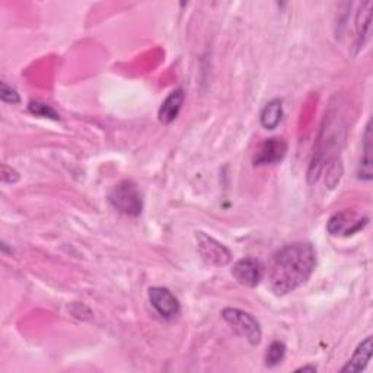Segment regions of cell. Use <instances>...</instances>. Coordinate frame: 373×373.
Here are the masks:
<instances>
[{
	"label": "cell",
	"instance_id": "1",
	"mask_svg": "<svg viewBox=\"0 0 373 373\" xmlns=\"http://www.w3.org/2000/svg\"><path fill=\"white\" fill-rule=\"evenodd\" d=\"M317 267V252L310 242H293L280 248L270 267V286L285 296L307 283Z\"/></svg>",
	"mask_w": 373,
	"mask_h": 373
},
{
	"label": "cell",
	"instance_id": "2",
	"mask_svg": "<svg viewBox=\"0 0 373 373\" xmlns=\"http://www.w3.org/2000/svg\"><path fill=\"white\" fill-rule=\"evenodd\" d=\"M108 200L117 212L130 218L140 216L143 210L142 194L138 185L130 180H124L116 184L108 194Z\"/></svg>",
	"mask_w": 373,
	"mask_h": 373
},
{
	"label": "cell",
	"instance_id": "3",
	"mask_svg": "<svg viewBox=\"0 0 373 373\" xmlns=\"http://www.w3.org/2000/svg\"><path fill=\"white\" fill-rule=\"evenodd\" d=\"M222 318L232 327V329L241 335L251 344L258 346L261 342V327L254 315L238 308H225L222 311Z\"/></svg>",
	"mask_w": 373,
	"mask_h": 373
},
{
	"label": "cell",
	"instance_id": "4",
	"mask_svg": "<svg viewBox=\"0 0 373 373\" xmlns=\"http://www.w3.org/2000/svg\"><path fill=\"white\" fill-rule=\"evenodd\" d=\"M195 241L198 254L208 265L225 267L232 261V252L206 232H195Z\"/></svg>",
	"mask_w": 373,
	"mask_h": 373
},
{
	"label": "cell",
	"instance_id": "5",
	"mask_svg": "<svg viewBox=\"0 0 373 373\" xmlns=\"http://www.w3.org/2000/svg\"><path fill=\"white\" fill-rule=\"evenodd\" d=\"M369 222L367 218H363L352 210H343L335 213L327 225V230L332 236H349L366 226Z\"/></svg>",
	"mask_w": 373,
	"mask_h": 373
},
{
	"label": "cell",
	"instance_id": "6",
	"mask_svg": "<svg viewBox=\"0 0 373 373\" xmlns=\"http://www.w3.org/2000/svg\"><path fill=\"white\" fill-rule=\"evenodd\" d=\"M149 300L155 311L163 320H175L181 312V305L178 299L173 295V292L166 287H150L149 289Z\"/></svg>",
	"mask_w": 373,
	"mask_h": 373
},
{
	"label": "cell",
	"instance_id": "7",
	"mask_svg": "<svg viewBox=\"0 0 373 373\" xmlns=\"http://www.w3.org/2000/svg\"><path fill=\"white\" fill-rule=\"evenodd\" d=\"M232 276L245 287H257L262 279V267L258 260L245 257L233 264Z\"/></svg>",
	"mask_w": 373,
	"mask_h": 373
},
{
	"label": "cell",
	"instance_id": "8",
	"mask_svg": "<svg viewBox=\"0 0 373 373\" xmlns=\"http://www.w3.org/2000/svg\"><path fill=\"white\" fill-rule=\"evenodd\" d=\"M287 153V143L283 139H267L264 140L255 155H254V165L255 166H267L276 165L285 159Z\"/></svg>",
	"mask_w": 373,
	"mask_h": 373
},
{
	"label": "cell",
	"instance_id": "9",
	"mask_svg": "<svg viewBox=\"0 0 373 373\" xmlns=\"http://www.w3.org/2000/svg\"><path fill=\"white\" fill-rule=\"evenodd\" d=\"M184 101H185V92L183 88H178L169 93L159 108V113H158L159 121L162 124L174 123L183 108Z\"/></svg>",
	"mask_w": 373,
	"mask_h": 373
},
{
	"label": "cell",
	"instance_id": "10",
	"mask_svg": "<svg viewBox=\"0 0 373 373\" xmlns=\"http://www.w3.org/2000/svg\"><path fill=\"white\" fill-rule=\"evenodd\" d=\"M372 350H373V342L372 337H366L364 340L357 346L350 360L346 363V366L342 369L343 373L349 372H362L366 369L372 359Z\"/></svg>",
	"mask_w": 373,
	"mask_h": 373
},
{
	"label": "cell",
	"instance_id": "11",
	"mask_svg": "<svg viewBox=\"0 0 373 373\" xmlns=\"http://www.w3.org/2000/svg\"><path fill=\"white\" fill-rule=\"evenodd\" d=\"M283 118V103L282 99H273L262 108L260 121L265 130H275Z\"/></svg>",
	"mask_w": 373,
	"mask_h": 373
},
{
	"label": "cell",
	"instance_id": "12",
	"mask_svg": "<svg viewBox=\"0 0 373 373\" xmlns=\"http://www.w3.org/2000/svg\"><path fill=\"white\" fill-rule=\"evenodd\" d=\"M370 8L372 4H363L360 6V11L356 18V28H357V46L363 47L364 43L369 39L370 34V22H372V15H370Z\"/></svg>",
	"mask_w": 373,
	"mask_h": 373
},
{
	"label": "cell",
	"instance_id": "13",
	"mask_svg": "<svg viewBox=\"0 0 373 373\" xmlns=\"http://www.w3.org/2000/svg\"><path fill=\"white\" fill-rule=\"evenodd\" d=\"M359 178L366 180V181L372 180V130H370V124H367L366 133H364L363 158L360 160Z\"/></svg>",
	"mask_w": 373,
	"mask_h": 373
},
{
	"label": "cell",
	"instance_id": "14",
	"mask_svg": "<svg viewBox=\"0 0 373 373\" xmlns=\"http://www.w3.org/2000/svg\"><path fill=\"white\" fill-rule=\"evenodd\" d=\"M286 356V346L282 342H273L270 344L267 354H265V366L276 367L279 366Z\"/></svg>",
	"mask_w": 373,
	"mask_h": 373
},
{
	"label": "cell",
	"instance_id": "15",
	"mask_svg": "<svg viewBox=\"0 0 373 373\" xmlns=\"http://www.w3.org/2000/svg\"><path fill=\"white\" fill-rule=\"evenodd\" d=\"M28 110L31 114L37 116V117H43V118H50L54 121L60 120V116L54 111V108H51L48 104L41 103V101H31Z\"/></svg>",
	"mask_w": 373,
	"mask_h": 373
},
{
	"label": "cell",
	"instance_id": "16",
	"mask_svg": "<svg viewBox=\"0 0 373 373\" xmlns=\"http://www.w3.org/2000/svg\"><path fill=\"white\" fill-rule=\"evenodd\" d=\"M0 99L4 101L6 104H19L21 98L19 93L16 92L15 88L8 85L5 81L0 83Z\"/></svg>",
	"mask_w": 373,
	"mask_h": 373
},
{
	"label": "cell",
	"instance_id": "17",
	"mask_svg": "<svg viewBox=\"0 0 373 373\" xmlns=\"http://www.w3.org/2000/svg\"><path fill=\"white\" fill-rule=\"evenodd\" d=\"M296 372H317V367L311 366V364H307V366H302V367L296 369Z\"/></svg>",
	"mask_w": 373,
	"mask_h": 373
}]
</instances>
